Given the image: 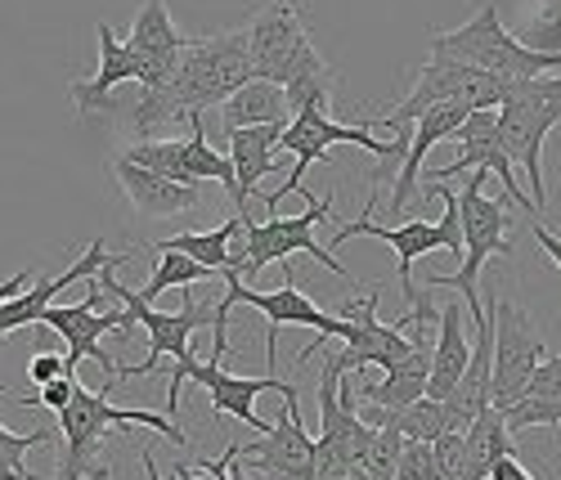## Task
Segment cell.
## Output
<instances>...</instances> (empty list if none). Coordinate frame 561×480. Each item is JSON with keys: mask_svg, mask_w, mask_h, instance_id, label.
<instances>
[{"mask_svg": "<svg viewBox=\"0 0 561 480\" xmlns=\"http://www.w3.org/2000/svg\"><path fill=\"white\" fill-rule=\"evenodd\" d=\"M153 426L158 436H167L175 449H190V436L180 431V422L149 413V409H117L108 404V387L90 391L77 381L72 404L59 413V436H64V462L55 480H113V462L104 458V436L108 426Z\"/></svg>", "mask_w": 561, "mask_h": 480, "instance_id": "cell-1", "label": "cell"}, {"mask_svg": "<svg viewBox=\"0 0 561 480\" xmlns=\"http://www.w3.org/2000/svg\"><path fill=\"white\" fill-rule=\"evenodd\" d=\"M126 261H130V256H113V261L95 274V283L104 287V293H113V297L130 310L135 328L149 332V359H145V364H122L117 381H126V377H135V373L149 377V373L162 368V364H158L162 355H175V373H171V387H167V413H175V409H180V396H184V381H190V364H198L194 351H190V338H194L198 328L216 323V306H198L194 293H184V306H180L175 315L153 310L149 301H139L135 287H122V283H117V270H122Z\"/></svg>", "mask_w": 561, "mask_h": 480, "instance_id": "cell-2", "label": "cell"}, {"mask_svg": "<svg viewBox=\"0 0 561 480\" xmlns=\"http://www.w3.org/2000/svg\"><path fill=\"white\" fill-rule=\"evenodd\" d=\"M423 194L445 198V216H440V220L373 225V220H368V212L378 207V194H368L364 216H359V220H351V225H342V229L333 233V248L351 243V238H359V233H368V238H382V243L396 252V278H400V293H404L409 310H417V306H432L427 287H417V283H413V265H417V261H423L427 252H436V248H445V252H454V256L462 261V216H458V194H449L445 184H423Z\"/></svg>", "mask_w": 561, "mask_h": 480, "instance_id": "cell-3", "label": "cell"}, {"mask_svg": "<svg viewBox=\"0 0 561 480\" xmlns=\"http://www.w3.org/2000/svg\"><path fill=\"white\" fill-rule=\"evenodd\" d=\"M427 50H432V59H454V64L481 68V72L503 77V81H535V77L561 72V50L557 55L530 50L522 36H512L499 23V5H490V0L472 23H462L454 32H432Z\"/></svg>", "mask_w": 561, "mask_h": 480, "instance_id": "cell-4", "label": "cell"}, {"mask_svg": "<svg viewBox=\"0 0 561 480\" xmlns=\"http://www.w3.org/2000/svg\"><path fill=\"white\" fill-rule=\"evenodd\" d=\"M485 180L490 171H472V180L462 184V198H458V216H462V261L458 274H427V287H458V297L467 306V319L472 328L490 323V310L481 306V270L490 256H512L507 243V198H485Z\"/></svg>", "mask_w": 561, "mask_h": 480, "instance_id": "cell-5", "label": "cell"}, {"mask_svg": "<svg viewBox=\"0 0 561 480\" xmlns=\"http://www.w3.org/2000/svg\"><path fill=\"white\" fill-rule=\"evenodd\" d=\"M499 113V139L512 158V167L526 171L530 198L543 212L548 184H543V144L561 126V77H535V81H512L507 100Z\"/></svg>", "mask_w": 561, "mask_h": 480, "instance_id": "cell-6", "label": "cell"}, {"mask_svg": "<svg viewBox=\"0 0 561 480\" xmlns=\"http://www.w3.org/2000/svg\"><path fill=\"white\" fill-rule=\"evenodd\" d=\"M248 81H256L252 41H248V27H239V32H220V36H203V41L184 45L171 90L194 122V117L220 108L229 94H239Z\"/></svg>", "mask_w": 561, "mask_h": 480, "instance_id": "cell-7", "label": "cell"}, {"mask_svg": "<svg viewBox=\"0 0 561 480\" xmlns=\"http://www.w3.org/2000/svg\"><path fill=\"white\" fill-rule=\"evenodd\" d=\"M225 278V293H220V301H216V323H211V332H216V351H211V359L220 364V355L229 351V310L233 306H248V310H261L265 319H270V332H265V359H270V368H274V342H278V328H288V323H297V328H314L319 332V342L314 346H306L301 351V364L306 359H314V351L323 346V338H333V328H337V315L333 310H323V306H314L301 287H297V278H293V270H284V287H274V293H252V287L239 278V274H220Z\"/></svg>", "mask_w": 561, "mask_h": 480, "instance_id": "cell-8", "label": "cell"}, {"mask_svg": "<svg viewBox=\"0 0 561 480\" xmlns=\"http://www.w3.org/2000/svg\"><path fill=\"white\" fill-rule=\"evenodd\" d=\"M333 216V198H306V212L301 216H270V220H248L243 216V233H239V278H256L265 265H274V261H284L288 265V256H314L323 270H333L337 278H346V283H355L351 274H346V265L333 256V248H319V238H314V225H323Z\"/></svg>", "mask_w": 561, "mask_h": 480, "instance_id": "cell-9", "label": "cell"}, {"mask_svg": "<svg viewBox=\"0 0 561 480\" xmlns=\"http://www.w3.org/2000/svg\"><path fill=\"white\" fill-rule=\"evenodd\" d=\"M507 90H512V81L490 77L481 68H467V64H454V59H427V68L413 77V90L404 94V104L387 108L382 117H368V122L387 126V130H404L409 122H417L436 104H467L472 113L499 108L507 100Z\"/></svg>", "mask_w": 561, "mask_h": 480, "instance_id": "cell-10", "label": "cell"}, {"mask_svg": "<svg viewBox=\"0 0 561 480\" xmlns=\"http://www.w3.org/2000/svg\"><path fill=\"white\" fill-rule=\"evenodd\" d=\"M490 323H494V373H490V404L507 413L530 387L535 368L548 359L535 319L499 293H490Z\"/></svg>", "mask_w": 561, "mask_h": 480, "instance_id": "cell-11", "label": "cell"}, {"mask_svg": "<svg viewBox=\"0 0 561 480\" xmlns=\"http://www.w3.org/2000/svg\"><path fill=\"white\" fill-rule=\"evenodd\" d=\"M454 144H458V158H454L449 167H440V171H427V167H423V184H445V180L467 175V171H490V175H499V184H503V198H507L512 207H522L530 220H539V207H535V198L526 194V188L517 184V167H512L503 139H499V113H494V108H481V113L467 117V122L458 126Z\"/></svg>", "mask_w": 561, "mask_h": 480, "instance_id": "cell-12", "label": "cell"}, {"mask_svg": "<svg viewBox=\"0 0 561 480\" xmlns=\"http://www.w3.org/2000/svg\"><path fill=\"white\" fill-rule=\"evenodd\" d=\"M378 301H382V283H373L359 301L346 297V301L333 310V315H337L333 338L346 342L342 355H346L351 373H359V368H368V364L391 368V364H400V359L413 351V342L404 338L396 323H382V319H378Z\"/></svg>", "mask_w": 561, "mask_h": 480, "instance_id": "cell-13", "label": "cell"}, {"mask_svg": "<svg viewBox=\"0 0 561 480\" xmlns=\"http://www.w3.org/2000/svg\"><path fill=\"white\" fill-rule=\"evenodd\" d=\"M41 323L45 328H55L59 338L68 342V368L77 373V364L81 359H95L104 373H122V364L113 359V355H104V332H117V338H126V332L135 328V319H130V310L122 306V310H100V283H90V293H85V301L81 306H50L41 315Z\"/></svg>", "mask_w": 561, "mask_h": 480, "instance_id": "cell-14", "label": "cell"}, {"mask_svg": "<svg viewBox=\"0 0 561 480\" xmlns=\"http://www.w3.org/2000/svg\"><path fill=\"white\" fill-rule=\"evenodd\" d=\"M274 431L252 445H239V462L261 480H314V436L301 422V400H278Z\"/></svg>", "mask_w": 561, "mask_h": 480, "instance_id": "cell-15", "label": "cell"}, {"mask_svg": "<svg viewBox=\"0 0 561 480\" xmlns=\"http://www.w3.org/2000/svg\"><path fill=\"white\" fill-rule=\"evenodd\" d=\"M248 41H252V68H256V77L274 81V85H284L288 72L297 68V59L314 45L306 23H301L297 0H270V5L252 19Z\"/></svg>", "mask_w": 561, "mask_h": 480, "instance_id": "cell-16", "label": "cell"}, {"mask_svg": "<svg viewBox=\"0 0 561 480\" xmlns=\"http://www.w3.org/2000/svg\"><path fill=\"white\" fill-rule=\"evenodd\" d=\"M190 381H198V387H207V396H211V413L216 418H239V422H248L256 436H270V422L256 413V396H265V391H274L278 400H297V387L293 381H278V377H233V373H225L216 359H198V364H190Z\"/></svg>", "mask_w": 561, "mask_h": 480, "instance_id": "cell-17", "label": "cell"}, {"mask_svg": "<svg viewBox=\"0 0 561 480\" xmlns=\"http://www.w3.org/2000/svg\"><path fill=\"white\" fill-rule=\"evenodd\" d=\"M95 32H100V68L90 72V77H81V81L68 85V94H72V104H77L81 122L100 117L122 85H145V59H139L126 41H117L108 23H100Z\"/></svg>", "mask_w": 561, "mask_h": 480, "instance_id": "cell-18", "label": "cell"}, {"mask_svg": "<svg viewBox=\"0 0 561 480\" xmlns=\"http://www.w3.org/2000/svg\"><path fill=\"white\" fill-rule=\"evenodd\" d=\"M130 50L145 59V85H171L175 72H180V55H184V41L171 23V10L167 0H145L130 23V36H126Z\"/></svg>", "mask_w": 561, "mask_h": 480, "instance_id": "cell-19", "label": "cell"}, {"mask_svg": "<svg viewBox=\"0 0 561 480\" xmlns=\"http://www.w3.org/2000/svg\"><path fill=\"white\" fill-rule=\"evenodd\" d=\"M113 175H117L122 194H126V203L135 207L139 220H171V216L203 207V188H190V184H175L158 171H145V167L126 162L122 153L113 158Z\"/></svg>", "mask_w": 561, "mask_h": 480, "instance_id": "cell-20", "label": "cell"}, {"mask_svg": "<svg viewBox=\"0 0 561 480\" xmlns=\"http://www.w3.org/2000/svg\"><path fill=\"white\" fill-rule=\"evenodd\" d=\"M108 261H113V256H108V248H104V238H95V243L85 248V256H77L64 274H55V278H36V283H32V293H19L14 301L0 306V342H5L14 328L41 323V315L50 310V301H55L59 293H68V287H72L77 278H95Z\"/></svg>", "mask_w": 561, "mask_h": 480, "instance_id": "cell-21", "label": "cell"}, {"mask_svg": "<svg viewBox=\"0 0 561 480\" xmlns=\"http://www.w3.org/2000/svg\"><path fill=\"white\" fill-rule=\"evenodd\" d=\"M467 117H472V108H467V104H436V108H427L423 117L413 122L409 158H404V167H400V175H396V188H391V212H404V207H409V198L417 194V188H423L427 153L436 149L440 139H454Z\"/></svg>", "mask_w": 561, "mask_h": 480, "instance_id": "cell-22", "label": "cell"}, {"mask_svg": "<svg viewBox=\"0 0 561 480\" xmlns=\"http://www.w3.org/2000/svg\"><path fill=\"white\" fill-rule=\"evenodd\" d=\"M432 351L436 342H413V351L387 368V377L378 381V387L364 391V404L373 409V418L387 422L396 413H404L409 404L427 400V381H432Z\"/></svg>", "mask_w": 561, "mask_h": 480, "instance_id": "cell-23", "label": "cell"}, {"mask_svg": "<svg viewBox=\"0 0 561 480\" xmlns=\"http://www.w3.org/2000/svg\"><path fill=\"white\" fill-rule=\"evenodd\" d=\"M472 364V342L462 332V306L449 301L436 323V351H432V381H427V400H449L458 391V381Z\"/></svg>", "mask_w": 561, "mask_h": 480, "instance_id": "cell-24", "label": "cell"}, {"mask_svg": "<svg viewBox=\"0 0 561 480\" xmlns=\"http://www.w3.org/2000/svg\"><path fill=\"white\" fill-rule=\"evenodd\" d=\"M278 135H284V126H248L229 135V162H233V175H239L243 216H248V198L256 194V184L274 175L278 167Z\"/></svg>", "mask_w": 561, "mask_h": 480, "instance_id": "cell-25", "label": "cell"}, {"mask_svg": "<svg viewBox=\"0 0 561 480\" xmlns=\"http://www.w3.org/2000/svg\"><path fill=\"white\" fill-rule=\"evenodd\" d=\"M216 113H220L225 135L248 130V126H288V122H293L284 85L261 81V77H256V81H248L239 94H229V100H225Z\"/></svg>", "mask_w": 561, "mask_h": 480, "instance_id": "cell-26", "label": "cell"}, {"mask_svg": "<svg viewBox=\"0 0 561 480\" xmlns=\"http://www.w3.org/2000/svg\"><path fill=\"white\" fill-rule=\"evenodd\" d=\"M503 418H507L512 436H522V431H530V426H561V355H548L535 368L526 396Z\"/></svg>", "mask_w": 561, "mask_h": 480, "instance_id": "cell-27", "label": "cell"}, {"mask_svg": "<svg viewBox=\"0 0 561 480\" xmlns=\"http://www.w3.org/2000/svg\"><path fill=\"white\" fill-rule=\"evenodd\" d=\"M243 233V216H233L207 233H175V238H158V243H149L153 252H180V256H190L198 261L203 270L211 274H239V252H233V238Z\"/></svg>", "mask_w": 561, "mask_h": 480, "instance_id": "cell-28", "label": "cell"}, {"mask_svg": "<svg viewBox=\"0 0 561 480\" xmlns=\"http://www.w3.org/2000/svg\"><path fill=\"white\" fill-rule=\"evenodd\" d=\"M284 94H288V113L293 117H301V113H333L337 77L329 68V59L319 55V45H310V50L297 59V68L284 81Z\"/></svg>", "mask_w": 561, "mask_h": 480, "instance_id": "cell-29", "label": "cell"}, {"mask_svg": "<svg viewBox=\"0 0 561 480\" xmlns=\"http://www.w3.org/2000/svg\"><path fill=\"white\" fill-rule=\"evenodd\" d=\"M122 158L135 162V167H145V171H158V175H167L175 184H190V188L203 184L190 171V162H184V139H135L130 149H122Z\"/></svg>", "mask_w": 561, "mask_h": 480, "instance_id": "cell-30", "label": "cell"}, {"mask_svg": "<svg viewBox=\"0 0 561 480\" xmlns=\"http://www.w3.org/2000/svg\"><path fill=\"white\" fill-rule=\"evenodd\" d=\"M184 162H190V171H194L198 180H216V184H225V194L239 203V175H233V162H229V153H216L211 144H207V126H203V117L190 122V139H184Z\"/></svg>", "mask_w": 561, "mask_h": 480, "instance_id": "cell-31", "label": "cell"}, {"mask_svg": "<svg viewBox=\"0 0 561 480\" xmlns=\"http://www.w3.org/2000/svg\"><path fill=\"white\" fill-rule=\"evenodd\" d=\"M387 422L400 431L404 441H423V445H436L440 436L454 431V418H449L445 400H417V404H409L404 413H396Z\"/></svg>", "mask_w": 561, "mask_h": 480, "instance_id": "cell-32", "label": "cell"}, {"mask_svg": "<svg viewBox=\"0 0 561 480\" xmlns=\"http://www.w3.org/2000/svg\"><path fill=\"white\" fill-rule=\"evenodd\" d=\"M203 278H211V270H203L198 261L180 256V252H158V270L145 287H139V301H158L162 293H171V287H194Z\"/></svg>", "mask_w": 561, "mask_h": 480, "instance_id": "cell-33", "label": "cell"}, {"mask_svg": "<svg viewBox=\"0 0 561 480\" xmlns=\"http://www.w3.org/2000/svg\"><path fill=\"white\" fill-rule=\"evenodd\" d=\"M50 445V431H19L14 441L0 445V480H36V471H27V454Z\"/></svg>", "mask_w": 561, "mask_h": 480, "instance_id": "cell-34", "label": "cell"}, {"mask_svg": "<svg viewBox=\"0 0 561 480\" xmlns=\"http://www.w3.org/2000/svg\"><path fill=\"white\" fill-rule=\"evenodd\" d=\"M396 480H445L440 476V462H436V445L404 441L400 462H396Z\"/></svg>", "mask_w": 561, "mask_h": 480, "instance_id": "cell-35", "label": "cell"}, {"mask_svg": "<svg viewBox=\"0 0 561 480\" xmlns=\"http://www.w3.org/2000/svg\"><path fill=\"white\" fill-rule=\"evenodd\" d=\"M526 45H530V50H548V55L561 50V0H539Z\"/></svg>", "mask_w": 561, "mask_h": 480, "instance_id": "cell-36", "label": "cell"}, {"mask_svg": "<svg viewBox=\"0 0 561 480\" xmlns=\"http://www.w3.org/2000/svg\"><path fill=\"white\" fill-rule=\"evenodd\" d=\"M27 373H32V381H36V391L50 387V381H59V377H77V373L68 368V359H64V355H50V351L36 355V359L27 364Z\"/></svg>", "mask_w": 561, "mask_h": 480, "instance_id": "cell-37", "label": "cell"}, {"mask_svg": "<svg viewBox=\"0 0 561 480\" xmlns=\"http://www.w3.org/2000/svg\"><path fill=\"white\" fill-rule=\"evenodd\" d=\"M72 391H77V377H59V381H50V387H41V391H36V404L64 413V409L72 404Z\"/></svg>", "mask_w": 561, "mask_h": 480, "instance_id": "cell-38", "label": "cell"}, {"mask_svg": "<svg viewBox=\"0 0 561 480\" xmlns=\"http://www.w3.org/2000/svg\"><path fill=\"white\" fill-rule=\"evenodd\" d=\"M314 480H368L359 467H351V462H342V458H323V454H314Z\"/></svg>", "mask_w": 561, "mask_h": 480, "instance_id": "cell-39", "label": "cell"}, {"mask_svg": "<svg viewBox=\"0 0 561 480\" xmlns=\"http://www.w3.org/2000/svg\"><path fill=\"white\" fill-rule=\"evenodd\" d=\"M490 480H535V476H530V471L517 462V454H507V458H499V462H494Z\"/></svg>", "mask_w": 561, "mask_h": 480, "instance_id": "cell-40", "label": "cell"}, {"mask_svg": "<svg viewBox=\"0 0 561 480\" xmlns=\"http://www.w3.org/2000/svg\"><path fill=\"white\" fill-rule=\"evenodd\" d=\"M530 229H535V243H539V248H543V252H548V256H552V265H557V270H561V238H557V233H552V229H543V225H539V220H530Z\"/></svg>", "mask_w": 561, "mask_h": 480, "instance_id": "cell-41", "label": "cell"}, {"mask_svg": "<svg viewBox=\"0 0 561 480\" xmlns=\"http://www.w3.org/2000/svg\"><path fill=\"white\" fill-rule=\"evenodd\" d=\"M27 283H32V274H27V270H19V274H10L5 283H0V306H5V301H14V297L23 293V287H27Z\"/></svg>", "mask_w": 561, "mask_h": 480, "instance_id": "cell-42", "label": "cell"}, {"mask_svg": "<svg viewBox=\"0 0 561 480\" xmlns=\"http://www.w3.org/2000/svg\"><path fill=\"white\" fill-rule=\"evenodd\" d=\"M0 396H10V387H5V381H0ZM19 436V431H5V426H0V445H5V441H14Z\"/></svg>", "mask_w": 561, "mask_h": 480, "instance_id": "cell-43", "label": "cell"}]
</instances>
